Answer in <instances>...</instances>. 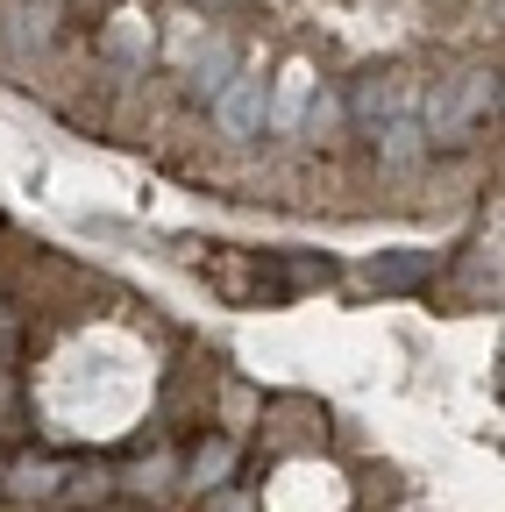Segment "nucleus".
<instances>
[{
  "label": "nucleus",
  "mask_w": 505,
  "mask_h": 512,
  "mask_svg": "<svg viewBox=\"0 0 505 512\" xmlns=\"http://www.w3.org/2000/svg\"><path fill=\"white\" fill-rule=\"evenodd\" d=\"M214 121H221V136H235V143L264 136V121H271V79L264 72H235L228 93L214 100Z\"/></svg>",
  "instance_id": "f257e3e1"
},
{
  "label": "nucleus",
  "mask_w": 505,
  "mask_h": 512,
  "mask_svg": "<svg viewBox=\"0 0 505 512\" xmlns=\"http://www.w3.org/2000/svg\"><path fill=\"white\" fill-rule=\"evenodd\" d=\"M235 72H242V50H235V43H207V57H193V72H185V100H193V107H214Z\"/></svg>",
  "instance_id": "f03ea898"
},
{
  "label": "nucleus",
  "mask_w": 505,
  "mask_h": 512,
  "mask_svg": "<svg viewBox=\"0 0 505 512\" xmlns=\"http://www.w3.org/2000/svg\"><path fill=\"white\" fill-rule=\"evenodd\" d=\"M65 463H57V456H22L15 470H8V484H0V491H8V498H36V505H50V498H65Z\"/></svg>",
  "instance_id": "7ed1b4c3"
},
{
  "label": "nucleus",
  "mask_w": 505,
  "mask_h": 512,
  "mask_svg": "<svg viewBox=\"0 0 505 512\" xmlns=\"http://www.w3.org/2000/svg\"><path fill=\"white\" fill-rule=\"evenodd\" d=\"M377 157H385V164H413L420 150H427V128H420V107H399L392 121H377Z\"/></svg>",
  "instance_id": "20e7f679"
},
{
  "label": "nucleus",
  "mask_w": 505,
  "mask_h": 512,
  "mask_svg": "<svg viewBox=\"0 0 505 512\" xmlns=\"http://www.w3.org/2000/svg\"><path fill=\"white\" fill-rule=\"evenodd\" d=\"M228 470H235V441L228 434H207L193 456H185V484H193V491H221Z\"/></svg>",
  "instance_id": "39448f33"
},
{
  "label": "nucleus",
  "mask_w": 505,
  "mask_h": 512,
  "mask_svg": "<svg viewBox=\"0 0 505 512\" xmlns=\"http://www.w3.org/2000/svg\"><path fill=\"white\" fill-rule=\"evenodd\" d=\"M427 271H434V256H427V249H392V256H377L363 278H370L377 292H406V285H420Z\"/></svg>",
  "instance_id": "423d86ee"
},
{
  "label": "nucleus",
  "mask_w": 505,
  "mask_h": 512,
  "mask_svg": "<svg viewBox=\"0 0 505 512\" xmlns=\"http://www.w3.org/2000/svg\"><path fill=\"white\" fill-rule=\"evenodd\" d=\"M8 342H15V313L0 306V370H8Z\"/></svg>",
  "instance_id": "0eeeda50"
}]
</instances>
